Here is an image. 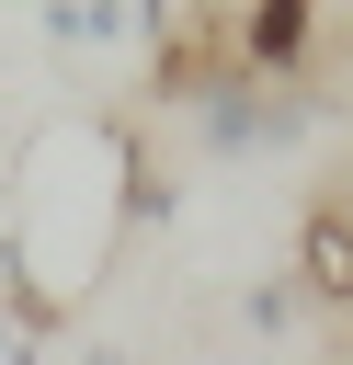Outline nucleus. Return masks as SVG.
Here are the masks:
<instances>
[{"instance_id":"0eeeda50","label":"nucleus","mask_w":353,"mask_h":365,"mask_svg":"<svg viewBox=\"0 0 353 365\" xmlns=\"http://www.w3.org/2000/svg\"><path fill=\"white\" fill-rule=\"evenodd\" d=\"M23 354H34V342H23V331H11V308H0V365H23Z\"/></svg>"},{"instance_id":"39448f33","label":"nucleus","mask_w":353,"mask_h":365,"mask_svg":"<svg viewBox=\"0 0 353 365\" xmlns=\"http://www.w3.org/2000/svg\"><path fill=\"white\" fill-rule=\"evenodd\" d=\"M239 319H251V331H285V319H296V285H285V274H262V285L239 297Z\"/></svg>"},{"instance_id":"7ed1b4c3","label":"nucleus","mask_w":353,"mask_h":365,"mask_svg":"<svg viewBox=\"0 0 353 365\" xmlns=\"http://www.w3.org/2000/svg\"><path fill=\"white\" fill-rule=\"evenodd\" d=\"M228 57H239V80L307 91V57H319V11H307V0H262V11H228Z\"/></svg>"},{"instance_id":"f257e3e1","label":"nucleus","mask_w":353,"mask_h":365,"mask_svg":"<svg viewBox=\"0 0 353 365\" xmlns=\"http://www.w3.org/2000/svg\"><path fill=\"white\" fill-rule=\"evenodd\" d=\"M137 125L125 114H46L11 148V205H0V308L23 342H57L80 297L114 274L137 228Z\"/></svg>"},{"instance_id":"f03ea898","label":"nucleus","mask_w":353,"mask_h":365,"mask_svg":"<svg viewBox=\"0 0 353 365\" xmlns=\"http://www.w3.org/2000/svg\"><path fill=\"white\" fill-rule=\"evenodd\" d=\"M194 137L216 148V160H273V148H307L319 137V91H273V80H216L205 103H194Z\"/></svg>"},{"instance_id":"423d86ee","label":"nucleus","mask_w":353,"mask_h":365,"mask_svg":"<svg viewBox=\"0 0 353 365\" xmlns=\"http://www.w3.org/2000/svg\"><path fill=\"white\" fill-rule=\"evenodd\" d=\"M171 205H182V182L148 160V171H137V228H171Z\"/></svg>"},{"instance_id":"20e7f679","label":"nucleus","mask_w":353,"mask_h":365,"mask_svg":"<svg viewBox=\"0 0 353 365\" xmlns=\"http://www.w3.org/2000/svg\"><path fill=\"white\" fill-rule=\"evenodd\" d=\"M285 285L353 319V205H342V194H319V205H307V228H296V274H285Z\"/></svg>"}]
</instances>
